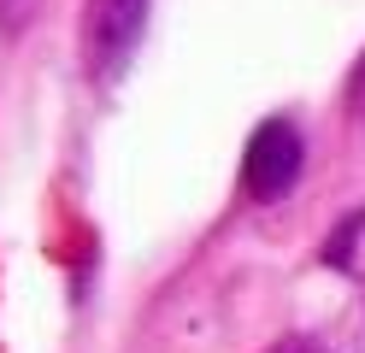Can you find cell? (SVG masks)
<instances>
[{
    "mask_svg": "<svg viewBox=\"0 0 365 353\" xmlns=\"http://www.w3.org/2000/svg\"><path fill=\"white\" fill-rule=\"evenodd\" d=\"M301 165H307V148L294 135V124L289 118H271V124L254 130V141L242 153V188L254 200H283L301 183Z\"/></svg>",
    "mask_w": 365,
    "mask_h": 353,
    "instance_id": "obj_2",
    "label": "cell"
},
{
    "mask_svg": "<svg viewBox=\"0 0 365 353\" xmlns=\"http://www.w3.org/2000/svg\"><path fill=\"white\" fill-rule=\"evenodd\" d=\"M271 353H324V347H318L312 336H283V342L271 347Z\"/></svg>",
    "mask_w": 365,
    "mask_h": 353,
    "instance_id": "obj_5",
    "label": "cell"
},
{
    "mask_svg": "<svg viewBox=\"0 0 365 353\" xmlns=\"http://www.w3.org/2000/svg\"><path fill=\"white\" fill-rule=\"evenodd\" d=\"M359 224H365V212H354V218H348V224L336 230V242L324 247V259H330V265H348V242H354V235H359Z\"/></svg>",
    "mask_w": 365,
    "mask_h": 353,
    "instance_id": "obj_3",
    "label": "cell"
},
{
    "mask_svg": "<svg viewBox=\"0 0 365 353\" xmlns=\"http://www.w3.org/2000/svg\"><path fill=\"white\" fill-rule=\"evenodd\" d=\"M348 106H354V118L365 124V65L354 71V88H348Z\"/></svg>",
    "mask_w": 365,
    "mask_h": 353,
    "instance_id": "obj_4",
    "label": "cell"
},
{
    "mask_svg": "<svg viewBox=\"0 0 365 353\" xmlns=\"http://www.w3.org/2000/svg\"><path fill=\"white\" fill-rule=\"evenodd\" d=\"M148 24V0H88L83 6V65L101 83H112L130 65Z\"/></svg>",
    "mask_w": 365,
    "mask_h": 353,
    "instance_id": "obj_1",
    "label": "cell"
}]
</instances>
